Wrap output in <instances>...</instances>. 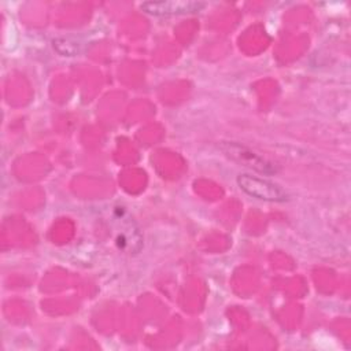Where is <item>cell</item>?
Listing matches in <instances>:
<instances>
[{
    "label": "cell",
    "instance_id": "1",
    "mask_svg": "<svg viewBox=\"0 0 351 351\" xmlns=\"http://www.w3.org/2000/svg\"><path fill=\"white\" fill-rule=\"evenodd\" d=\"M237 185L248 196L266 202H285L288 193L277 184L251 174L237 176Z\"/></svg>",
    "mask_w": 351,
    "mask_h": 351
},
{
    "label": "cell",
    "instance_id": "2",
    "mask_svg": "<svg viewBox=\"0 0 351 351\" xmlns=\"http://www.w3.org/2000/svg\"><path fill=\"white\" fill-rule=\"evenodd\" d=\"M221 149L232 160L239 162L243 166H247L250 169H254L255 171H259L262 174L277 173V167L271 162L266 160L265 158L259 156L258 154L252 152L250 148L244 145H240L237 143H222Z\"/></svg>",
    "mask_w": 351,
    "mask_h": 351
},
{
    "label": "cell",
    "instance_id": "3",
    "mask_svg": "<svg viewBox=\"0 0 351 351\" xmlns=\"http://www.w3.org/2000/svg\"><path fill=\"white\" fill-rule=\"evenodd\" d=\"M141 10L147 14L155 16H167V15H181V14H195L202 11L206 7V3L202 1H185V0H170V1H145L141 5Z\"/></svg>",
    "mask_w": 351,
    "mask_h": 351
}]
</instances>
